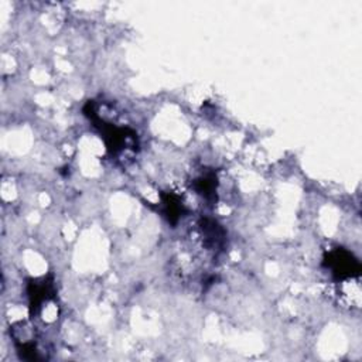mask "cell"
Wrapping results in <instances>:
<instances>
[{
  "label": "cell",
  "instance_id": "1",
  "mask_svg": "<svg viewBox=\"0 0 362 362\" xmlns=\"http://www.w3.org/2000/svg\"><path fill=\"white\" fill-rule=\"evenodd\" d=\"M327 263L331 267L332 273H335L338 277H352L359 272V264L356 259H354L349 252H345L342 249L331 252L328 255Z\"/></svg>",
  "mask_w": 362,
  "mask_h": 362
}]
</instances>
